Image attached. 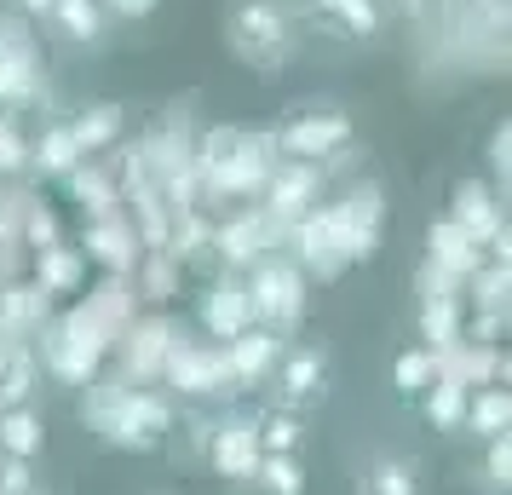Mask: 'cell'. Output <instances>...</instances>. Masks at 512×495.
Here are the masks:
<instances>
[{"mask_svg":"<svg viewBox=\"0 0 512 495\" xmlns=\"http://www.w3.org/2000/svg\"><path fill=\"white\" fill-rule=\"evenodd\" d=\"M248 294V317H271V323H288V317H300V277L288 271V265L265 260L254 271V283L242 288Z\"/></svg>","mask_w":512,"mask_h":495,"instance_id":"obj_2","label":"cell"},{"mask_svg":"<svg viewBox=\"0 0 512 495\" xmlns=\"http://www.w3.org/2000/svg\"><path fill=\"white\" fill-rule=\"evenodd\" d=\"M202 323H208V334H219V340H236V334L248 329V294L236 283L213 288L208 306H202Z\"/></svg>","mask_w":512,"mask_h":495,"instance_id":"obj_9","label":"cell"},{"mask_svg":"<svg viewBox=\"0 0 512 495\" xmlns=\"http://www.w3.org/2000/svg\"><path fill=\"white\" fill-rule=\"evenodd\" d=\"M507 415H512L507 392H484V398L472 403V432H484V438H501V432H507Z\"/></svg>","mask_w":512,"mask_h":495,"instance_id":"obj_22","label":"cell"},{"mask_svg":"<svg viewBox=\"0 0 512 495\" xmlns=\"http://www.w3.org/2000/svg\"><path fill=\"white\" fill-rule=\"evenodd\" d=\"M35 98V64L24 47H0V104H24Z\"/></svg>","mask_w":512,"mask_h":495,"instance_id":"obj_13","label":"cell"},{"mask_svg":"<svg viewBox=\"0 0 512 495\" xmlns=\"http://www.w3.org/2000/svg\"><path fill=\"white\" fill-rule=\"evenodd\" d=\"M426 415H432L438 432H449L455 421H466V392L461 386H449V380H438V386H432V403H426Z\"/></svg>","mask_w":512,"mask_h":495,"instance_id":"obj_21","label":"cell"},{"mask_svg":"<svg viewBox=\"0 0 512 495\" xmlns=\"http://www.w3.org/2000/svg\"><path fill=\"white\" fill-rule=\"evenodd\" d=\"M18 156H24V150H18V139L0 127V167H18Z\"/></svg>","mask_w":512,"mask_h":495,"instance_id":"obj_30","label":"cell"},{"mask_svg":"<svg viewBox=\"0 0 512 495\" xmlns=\"http://www.w3.org/2000/svg\"><path fill=\"white\" fill-rule=\"evenodd\" d=\"M121 12H133V18H139V12H150V6H156V0H116Z\"/></svg>","mask_w":512,"mask_h":495,"instance_id":"obj_32","label":"cell"},{"mask_svg":"<svg viewBox=\"0 0 512 495\" xmlns=\"http://www.w3.org/2000/svg\"><path fill=\"white\" fill-rule=\"evenodd\" d=\"M346 139H351L346 116H305L282 133V150H288V156H328V150H340Z\"/></svg>","mask_w":512,"mask_h":495,"instance_id":"obj_5","label":"cell"},{"mask_svg":"<svg viewBox=\"0 0 512 495\" xmlns=\"http://www.w3.org/2000/svg\"><path fill=\"white\" fill-rule=\"evenodd\" d=\"M489 150H495V173H501V179H507V127H501V133H495V144H489Z\"/></svg>","mask_w":512,"mask_h":495,"instance_id":"obj_31","label":"cell"},{"mask_svg":"<svg viewBox=\"0 0 512 495\" xmlns=\"http://www.w3.org/2000/svg\"><path fill=\"white\" fill-rule=\"evenodd\" d=\"M426 334H432V346H455V317H449V306L443 300H432V311H426Z\"/></svg>","mask_w":512,"mask_h":495,"instance_id":"obj_25","label":"cell"},{"mask_svg":"<svg viewBox=\"0 0 512 495\" xmlns=\"http://www.w3.org/2000/svg\"><path fill=\"white\" fill-rule=\"evenodd\" d=\"M98 352H104V340H98V334L87 329L81 317H70V323H64V329L47 340V363H52L64 380H87V375L98 369Z\"/></svg>","mask_w":512,"mask_h":495,"instance_id":"obj_3","label":"cell"},{"mask_svg":"<svg viewBox=\"0 0 512 495\" xmlns=\"http://www.w3.org/2000/svg\"><path fill=\"white\" fill-rule=\"evenodd\" d=\"M173 380L185 386V392H219L231 369H225V357H208V352H179L173 357Z\"/></svg>","mask_w":512,"mask_h":495,"instance_id":"obj_10","label":"cell"},{"mask_svg":"<svg viewBox=\"0 0 512 495\" xmlns=\"http://www.w3.org/2000/svg\"><path fill=\"white\" fill-rule=\"evenodd\" d=\"M369 495H420V490H415V472L403 467V461H374Z\"/></svg>","mask_w":512,"mask_h":495,"instance_id":"obj_23","label":"cell"},{"mask_svg":"<svg viewBox=\"0 0 512 495\" xmlns=\"http://www.w3.org/2000/svg\"><path fill=\"white\" fill-rule=\"evenodd\" d=\"M0 495H29V461H6L0 467Z\"/></svg>","mask_w":512,"mask_h":495,"instance_id":"obj_26","label":"cell"},{"mask_svg":"<svg viewBox=\"0 0 512 495\" xmlns=\"http://www.w3.org/2000/svg\"><path fill=\"white\" fill-rule=\"evenodd\" d=\"M432 260H438L443 271L466 277V271H478V260H484V254H478V242H472L455 219H438V225H432Z\"/></svg>","mask_w":512,"mask_h":495,"instance_id":"obj_8","label":"cell"},{"mask_svg":"<svg viewBox=\"0 0 512 495\" xmlns=\"http://www.w3.org/2000/svg\"><path fill=\"white\" fill-rule=\"evenodd\" d=\"M311 196H317V173H311V167H288V173L271 179V213H277V219H294Z\"/></svg>","mask_w":512,"mask_h":495,"instance_id":"obj_11","label":"cell"},{"mask_svg":"<svg viewBox=\"0 0 512 495\" xmlns=\"http://www.w3.org/2000/svg\"><path fill=\"white\" fill-rule=\"evenodd\" d=\"M323 12H334V24L346 29V35H374L380 29V6L374 0H317Z\"/></svg>","mask_w":512,"mask_h":495,"instance_id":"obj_18","label":"cell"},{"mask_svg":"<svg viewBox=\"0 0 512 495\" xmlns=\"http://www.w3.org/2000/svg\"><path fill=\"white\" fill-rule=\"evenodd\" d=\"M282 41V12L271 0H248V6H236L231 18V47L242 58H271V47Z\"/></svg>","mask_w":512,"mask_h":495,"instance_id":"obj_4","label":"cell"},{"mask_svg":"<svg viewBox=\"0 0 512 495\" xmlns=\"http://www.w3.org/2000/svg\"><path fill=\"white\" fill-rule=\"evenodd\" d=\"M47 283H75V260H64V254L47 260Z\"/></svg>","mask_w":512,"mask_h":495,"instance_id":"obj_29","label":"cell"},{"mask_svg":"<svg viewBox=\"0 0 512 495\" xmlns=\"http://www.w3.org/2000/svg\"><path fill=\"white\" fill-rule=\"evenodd\" d=\"M0 444L12 461H29L35 449H41V421L29 415V409H12V415H0Z\"/></svg>","mask_w":512,"mask_h":495,"instance_id":"obj_15","label":"cell"},{"mask_svg":"<svg viewBox=\"0 0 512 495\" xmlns=\"http://www.w3.org/2000/svg\"><path fill=\"white\" fill-rule=\"evenodd\" d=\"M213 467L231 472V478H248L259 467V432L254 426H219V438H213Z\"/></svg>","mask_w":512,"mask_h":495,"instance_id":"obj_7","label":"cell"},{"mask_svg":"<svg viewBox=\"0 0 512 495\" xmlns=\"http://www.w3.org/2000/svg\"><path fill=\"white\" fill-rule=\"evenodd\" d=\"M317 380H323V357H317V352H294V357H288V369H282L288 398H311V392H317Z\"/></svg>","mask_w":512,"mask_h":495,"instance_id":"obj_20","label":"cell"},{"mask_svg":"<svg viewBox=\"0 0 512 495\" xmlns=\"http://www.w3.org/2000/svg\"><path fill=\"white\" fill-rule=\"evenodd\" d=\"M259 444L271 449V455H288V449L300 444V421H288V415H277V421H271L265 432H259Z\"/></svg>","mask_w":512,"mask_h":495,"instance_id":"obj_24","label":"cell"},{"mask_svg":"<svg viewBox=\"0 0 512 495\" xmlns=\"http://www.w3.org/2000/svg\"><path fill=\"white\" fill-rule=\"evenodd\" d=\"M52 18L70 41H98L104 35V6L98 0H52Z\"/></svg>","mask_w":512,"mask_h":495,"instance_id":"obj_12","label":"cell"},{"mask_svg":"<svg viewBox=\"0 0 512 495\" xmlns=\"http://www.w3.org/2000/svg\"><path fill=\"white\" fill-rule=\"evenodd\" d=\"M277 352H282V340L271 329H259V334H236L231 340V352H225V369H231V380H259L271 363H277Z\"/></svg>","mask_w":512,"mask_h":495,"instance_id":"obj_6","label":"cell"},{"mask_svg":"<svg viewBox=\"0 0 512 495\" xmlns=\"http://www.w3.org/2000/svg\"><path fill=\"white\" fill-rule=\"evenodd\" d=\"M29 12H52V0H24Z\"/></svg>","mask_w":512,"mask_h":495,"instance_id":"obj_33","label":"cell"},{"mask_svg":"<svg viewBox=\"0 0 512 495\" xmlns=\"http://www.w3.org/2000/svg\"><path fill=\"white\" fill-rule=\"evenodd\" d=\"M259 478H265V490L271 495H305V472L294 455H259Z\"/></svg>","mask_w":512,"mask_h":495,"instance_id":"obj_17","label":"cell"},{"mask_svg":"<svg viewBox=\"0 0 512 495\" xmlns=\"http://www.w3.org/2000/svg\"><path fill=\"white\" fill-rule=\"evenodd\" d=\"M116 133H121V110H116V104H98L93 116H81L70 127V139L81 144V156H87V150H98V144H110Z\"/></svg>","mask_w":512,"mask_h":495,"instance_id":"obj_16","label":"cell"},{"mask_svg":"<svg viewBox=\"0 0 512 495\" xmlns=\"http://www.w3.org/2000/svg\"><path fill=\"white\" fill-rule=\"evenodd\" d=\"M438 369H443L438 352H403L392 363V380H397L403 398H415V392H432V386H438Z\"/></svg>","mask_w":512,"mask_h":495,"instance_id":"obj_14","label":"cell"},{"mask_svg":"<svg viewBox=\"0 0 512 495\" xmlns=\"http://www.w3.org/2000/svg\"><path fill=\"white\" fill-rule=\"evenodd\" d=\"M24 392H29V363H18V369L6 375V386H0V398H6V403H18Z\"/></svg>","mask_w":512,"mask_h":495,"instance_id":"obj_28","label":"cell"},{"mask_svg":"<svg viewBox=\"0 0 512 495\" xmlns=\"http://www.w3.org/2000/svg\"><path fill=\"white\" fill-rule=\"evenodd\" d=\"M35 162H41V173H70L81 162V144L70 139V127H52L41 139V150H35Z\"/></svg>","mask_w":512,"mask_h":495,"instance_id":"obj_19","label":"cell"},{"mask_svg":"<svg viewBox=\"0 0 512 495\" xmlns=\"http://www.w3.org/2000/svg\"><path fill=\"white\" fill-rule=\"evenodd\" d=\"M507 472H512V449H507V432H501V438H489V478L507 484Z\"/></svg>","mask_w":512,"mask_h":495,"instance_id":"obj_27","label":"cell"},{"mask_svg":"<svg viewBox=\"0 0 512 495\" xmlns=\"http://www.w3.org/2000/svg\"><path fill=\"white\" fill-rule=\"evenodd\" d=\"M104 432L116 438V444L127 449H156L167 432V403L150 398V392H139V398H121L110 415H104Z\"/></svg>","mask_w":512,"mask_h":495,"instance_id":"obj_1","label":"cell"}]
</instances>
